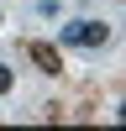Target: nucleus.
I'll return each mask as SVG.
<instances>
[{
  "mask_svg": "<svg viewBox=\"0 0 126 131\" xmlns=\"http://www.w3.org/2000/svg\"><path fill=\"white\" fill-rule=\"evenodd\" d=\"M10 84H16V73H10L5 63H0V94H10Z\"/></svg>",
  "mask_w": 126,
  "mask_h": 131,
  "instance_id": "7ed1b4c3",
  "label": "nucleus"
},
{
  "mask_svg": "<svg viewBox=\"0 0 126 131\" xmlns=\"http://www.w3.org/2000/svg\"><path fill=\"white\" fill-rule=\"evenodd\" d=\"M21 52L37 63V73H58V68H63V58H58V42H37V37H32Z\"/></svg>",
  "mask_w": 126,
  "mask_h": 131,
  "instance_id": "f03ea898",
  "label": "nucleus"
},
{
  "mask_svg": "<svg viewBox=\"0 0 126 131\" xmlns=\"http://www.w3.org/2000/svg\"><path fill=\"white\" fill-rule=\"evenodd\" d=\"M58 42L63 47H84V52H94V47H105V42H110V26H105V21H68V26H58Z\"/></svg>",
  "mask_w": 126,
  "mask_h": 131,
  "instance_id": "f257e3e1",
  "label": "nucleus"
}]
</instances>
